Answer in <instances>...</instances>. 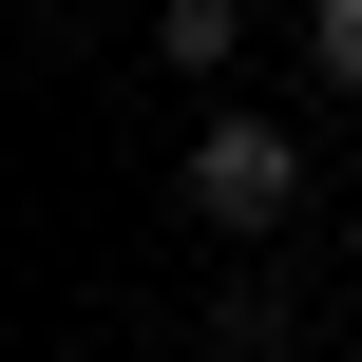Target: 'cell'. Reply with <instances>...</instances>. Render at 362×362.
Returning <instances> with one entry per match:
<instances>
[{
    "label": "cell",
    "mask_w": 362,
    "mask_h": 362,
    "mask_svg": "<svg viewBox=\"0 0 362 362\" xmlns=\"http://www.w3.org/2000/svg\"><path fill=\"white\" fill-rule=\"evenodd\" d=\"M191 229H229V248L305 229V134L248 115V95H210V115H191Z\"/></svg>",
    "instance_id": "1"
},
{
    "label": "cell",
    "mask_w": 362,
    "mask_h": 362,
    "mask_svg": "<svg viewBox=\"0 0 362 362\" xmlns=\"http://www.w3.org/2000/svg\"><path fill=\"white\" fill-rule=\"evenodd\" d=\"M229 57H248V0H153V76L229 95Z\"/></svg>",
    "instance_id": "2"
},
{
    "label": "cell",
    "mask_w": 362,
    "mask_h": 362,
    "mask_svg": "<svg viewBox=\"0 0 362 362\" xmlns=\"http://www.w3.org/2000/svg\"><path fill=\"white\" fill-rule=\"evenodd\" d=\"M305 76H325V95H362V0H305Z\"/></svg>",
    "instance_id": "3"
},
{
    "label": "cell",
    "mask_w": 362,
    "mask_h": 362,
    "mask_svg": "<svg viewBox=\"0 0 362 362\" xmlns=\"http://www.w3.org/2000/svg\"><path fill=\"white\" fill-rule=\"evenodd\" d=\"M210 362H286V325H267V305H229V325H210Z\"/></svg>",
    "instance_id": "4"
}]
</instances>
